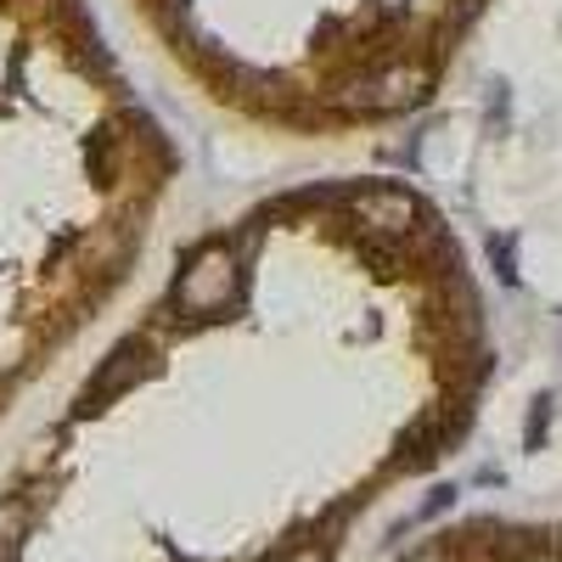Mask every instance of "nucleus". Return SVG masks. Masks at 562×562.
<instances>
[{
  "label": "nucleus",
  "instance_id": "1",
  "mask_svg": "<svg viewBox=\"0 0 562 562\" xmlns=\"http://www.w3.org/2000/svg\"><path fill=\"white\" fill-rule=\"evenodd\" d=\"M175 180L90 0H0V411L130 299Z\"/></svg>",
  "mask_w": 562,
  "mask_h": 562
},
{
  "label": "nucleus",
  "instance_id": "2",
  "mask_svg": "<svg viewBox=\"0 0 562 562\" xmlns=\"http://www.w3.org/2000/svg\"><path fill=\"white\" fill-rule=\"evenodd\" d=\"M186 97L293 147H349L450 85L495 0H119Z\"/></svg>",
  "mask_w": 562,
  "mask_h": 562
}]
</instances>
